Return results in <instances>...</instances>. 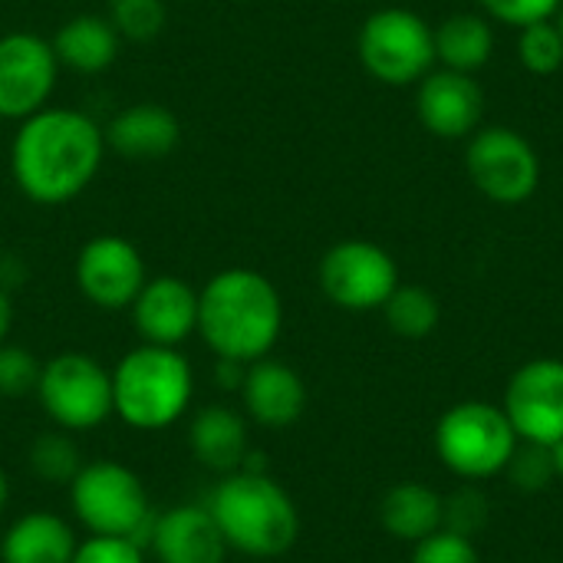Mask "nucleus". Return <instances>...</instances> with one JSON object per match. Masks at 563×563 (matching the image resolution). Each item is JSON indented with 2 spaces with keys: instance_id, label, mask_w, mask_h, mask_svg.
Here are the masks:
<instances>
[{
  "instance_id": "nucleus-37",
  "label": "nucleus",
  "mask_w": 563,
  "mask_h": 563,
  "mask_svg": "<svg viewBox=\"0 0 563 563\" xmlns=\"http://www.w3.org/2000/svg\"><path fill=\"white\" fill-rule=\"evenodd\" d=\"M551 462H554V475L563 482V435L551 445Z\"/></svg>"
},
{
  "instance_id": "nucleus-1",
  "label": "nucleus",
  "mask_w": 563,
  "mask_h": 563,
  "mask_svg": "<svg viewBox=\"0 0 563 563\" xmlns=\"http://www.w3.org/2000/svg\"><path fill=\"white\" fill-rule=\"evenodd\" d=\"M106 158L102 125L69 106H46L16 122L10 142V178L33 205H66L99 175Z\"/></svg>"
},
{
  "instance_id": "nucleus-22",
  "label": "nucleus",
  "mask_w": 563,
  "mask_h": 563,
  "mask_svg": "<svg viewBox=\"0 0 563 563\" xmlns=\"http://www.w3.org/2000/svg\"><path fill=\"white\" fill-rule=\"evenodd\" d=\"M383 528L399 541H422L442 528V498L422 482H399L379 505Z\"/></svg>"
},
{
  "instance_id": "nucleus-16",
  "label": "nucleus",
  "mask_w": 563,
  "mask_h": 563,
  "mask_svg": "<svg viewBox=\"0 0 563 563\" xmlns=\"http://www.w3.org/2000/svg\"><path fill=\"white\" fill-rule=\"evenodd\" d=\"M145 548L158 563H224L231 554L208 505H175L155 515Z\"/></svg>"
},
{
  "instance_id": "nucleus-36",
  "label": "nucleus",
  "mask_w": 563,
  "mask_h": 563,
  "mask_svg": "<svg viewBox=\"0 0 563 563\" xmlns=\"http://www.w3.org/2000/svg\"><path fill=\"white\" fill-rule=\"evenodd\" d=\"M13 330V297L0 287V343H7Z\"/></svg>"
},
{
  "instance_id": "nucleus-2",
  "label": "nucleus",
  "mask_w": 563,
  "mask_h": 563,
  "mask_svg": "<svg viewBox=\"0 0 563 563\" xmlns=\"http://www.w3.org/2000/svg\"><path fill=\"white\" fill-rule=\"evenodd\" d=\"M284 300L254 267H224L198 290V336L218 356L251 366L277 346Z\"/></svg>"
},
{
  "instance_id": "nucleus-5",
  "label": "nucleus",
  "mask_w": 563,
  "mask_h": 563,
  "mask_svg": "<svg viewBox=\"0 0 563 563\" xmlns=\"http://www.w3.org/2000/svg\"><path fill=\"white\" fill-rule=\"evenodd\" d=\"M66 495L69 511L86 534L132 538L139 544L148 541L155 511L142 478L129 465L115 459L82 462L76 478L66 485Z\"/></svg>"
},
{
  "instance_id": "nucleus-33",
  "label": "nucleus",
  "mask_w": 563,
  "mask_h": 563,
  "mask_svg": "<svg viewBox=\"0 0 563 563\" xmlns=\"http://www.w3.org/2000/svg\"><path fill=\"white\" fill-rule=\"evenodd\" d=\"M488 20L508 23V26H528L541 20H554L563 0H478Z\"/></svg>"
},
{
  "instance_id": "nucleus-24",
  "label": "nucleus",
  "mask_w": 563,
  "mask_h": 563,
  "mask_svg": "<svg viewBox=\"0 0 563 563\" xmlns=\"http://www.w3.org/2000/svg\"><path fill=\"white\" fill-rule=\"evenodd\" d=\"M383 313L389 330L402 340H426L442 317L435 294L419 284H399L383 303Z\"/></svg>"
},
{
  "instance_id": "nucleus-30",
  "label": "nucleus",
  "mask_w": 563,
  "mask_h": 563,
  "mask_svg": "<svg viewBox=\"0 0 563 563\" xmlns=\"http://www.w3.org/2000/svg\"><path fill=\"white\" fill-rule=\"evenodd\" d=\"M412 563H482L472 538L455 534L449 528H439L435 534L416 541L412 548Z\"/></svg>"
},
{
  "instance_id": "nucleus-31",
  "label": "nucleus",
  "mask_w": 563,
  "mask_h": 563,
  "mask_svg": "<svg viewBox=\"0 0 563 563\" xmlns=\"http://www.w3.org/2000/svg\"><path fill=\"white\" fill-rule=\"evenodd\" d=\"M73 563H148L145 544L132 538H102V534H86L76 544Z\"/></svg>"
},
{
  "instance_id": "nucleus-25",
  "label": "nucleus",
  "mask_w": 563,
  "mask_h": 563,
  "mask_svg": "<svg viewBox=\"0 0 563 563\" xmlns=\"http://www.w3.org/2000/svg\"><path fill=\"white\" fill-rule=\"evenodd\" d=\"M30 468L40 482L66 488L76 478V472L82 468V452H79L73 432H63V429L40 432L30 445Z\"/></svg>"
},
{
  "instance_id": "nucleus-18",
  "label": "nucleus",
  "mask_w": 563,
  "mask_h": 563,
  "mask_svg": "<svg viewBox=\"0 0 563 563\" xmlns=\"http://www.w3.org/2000/svg\"><path fill=\"white\" fill-rule=\"evenodd\" d=\"M102 132H106V148H112L125 162L168 158L181 142L178 115L158 102H135L119 109Z\"/></svg>"
},
{
  "instance_id": "nucleus-15",
  "label": "nucleus",
  "mask_w": 563,
  "mask_h": 563,
  "mask_svg": "<svg viewBox=\"0 0 563 563\" xmlns=\"http://www.w3.org/2000/svg\"><path fill=\"white\" fill-rule=\"evenodd\" d=\"M129 313L142 343L181 350L198 333V290L175 274L148 277Z\"/></svg>"
},
{
  "instance_id": "nucleus-29",
  "label": "nucleus",
  "mask_w": 563,
  "mask_h": 563,
  "mask_svg": "<svg viewBox=\"0 0 563 563\" xmlns=\"http://www.w3.org/2000/svg\"><path fill=\"white\" fill-rule=\"evenodd\" d=\"M40 360L16 343H0V396L3 399H23L36 393L40 383Z\"/></svg>"
},
{
  "instance_id": "nucleus-39",
  "label": "nucleus",
  "mask_w": 563,
  "mask_h": 563,
  "mask_svg": "<svg viewBox=\"0 0 563 563\" xmlns=\"http://www.w3.org/2000/svg\"><path fill=\"white\" fill-rule=\"evenodd\" d=\"M554 23H558V30H561V36H563V3H561V10L554 13Z\"/></svg>"
},
{
  "instance_id": "nucleus-38",
  "label": "nucleus",
  "mask_w": 563,
  "mask_h": 563,
  "mask_svg": "<svg viewBox=\"0 0 563 563\" xmlns=\"http://www.w3.org/2000/svg\"><path fill=\"white\" fill-rule=\"evenodd\" d=\"M7 501H10V482H7V475L0 468V515L7 511Z\"/></svg>"
},
{
  "instance_id": "nucleus-12",
  "label": "nucleus",
  "mask_w": 563,
  "mask_h": 563,
  "mask_svg": "<svg viewBox=\"0 0 563 563\" xmlns=\"http://www.w3.org/2000/svg\"><path fill=\"white\" fill-rule=\"evenodd\" d=\"M501 409L521 442L551 449L563 435V360L538 356L515 369Z\"/></svg>"
},
{
  "instance_id": "nucleus-10",
  "label": "nucleus",
  "mask_w": 563,
  "mask_h": 563,
  "mask_svg": "<svg viewBox=\"0 0 563 563\" xmlns=\"http://www.w3.org/2000/svg\"><path fill=\"white\" fill-rule=\"evenodd\" d=\"M317 280L333 307L366 313L383 310L389 294L399 287V267L386 247L363 238H346L320 257Z\"/></svg>"
},
{
  "instance_id": "nucleus-27",
  "label": "nucleus",
  "mask_w": 563,
  "mask_h": 563,
  "mask_svg": "<svg viewBox=\"0 0 563 563\" xmlns=\"http://www.w3.org/2000/svg\"><path fill=\"white\" fill-rule=\"evenodd\" d=\"M521 66L534 76H554L563 66V36L554 20L528 23L518 36Z\"/></svg>"
},
{
  "instance_id": "nucleus-9",
  "label": "nucleus",
  "mask_w": 563,
  "mask_h": 563,
  "mask_svg": "<svg viewBox=\"0 0 563 563\" xmlns=\"http://www.w3.org/2000/svg\"><path fill=\"white\" fill-rule=\"evenodd\" d=\"M465 168L472 185L495 205H521L541 185L534 145L508 125H482L468 135Z\"/></svg>"
},
{
  "instance_id": "nucleus-8",
  "label": "nucleus",
  "mask_w": 563,
  "mask_h": 563,
  "mask_svg": "<svg viewBox=\"0 0 563 563\" xmlns=\"http://www.w3.org/2000/svg\"><path fill=\"white\" fill-rule=\"evenodd\" d=\"M356 53L383 86H412L435 69V30L416 10L383 7L363 20Z\"/></svg>"
},
{
  "instance_id": "nucleus-17",
  "label": "nucleus",
  "mask_w": 563,
  "mask_h": 563,
  "mask_svg": "<svg viewBox=\"0 0 563 563\" xmlns=\"http://www.w3.org/2000/svg\"><path fill=\"white\" fill-rule=\"evenodd\" d=\"M238 393L244 402V416L264 429H287L307 409V386L300 373L271 356L244 369V383Z\"/></svg>"
},
{
  "instance_id": "nucleus-11",
  "label": "nucleus",
  "mask_w": 563,
  "mask_h": 563,
  "mask_svg": "<svg viewBox=\"0 0 563 563\" xmlns=\"http://www.w3.org/2000/svg\"><path fill=\"white\" fill-rule=\"evenodd\" d=\"M59 79L53 43L30 30L0 33V119L23 122L46 109Z\"/></svg>"
},
{
  "instance_id": "nucleus-14",
  "label": "nucleus",
  "mask_w": 563,
  "mask_h": 563,
  "mask_svg": "<svg viewBox=\"0 0 563 563\" xmlns=\"http://www.w3.org/2000/svg\"><path fill=\"white\" fill-rule=\"evenodd\" d=\"M416 112L426 132L435 139H468L482 129L485 115V92L472 79V73L459 69H429L419 79L416 92Z\"/></svg>"
},
{
  "instance_id": "nucleus-26",
  "label": "nucleus",
  "mask_w": 563,
  "mask_h": 563,
  "mask_svg": "<svg viewBox=\"0 0 563 563\" xmlns=\"http://www.w3.org/2000/svg\"><path fill=\"white\" fill-rule=\"evenodd\" d=\"M109 23L129 43H148L165 30V0H109Z\"/></svg>"
},
{
  "instance_id": "nucleus-28",
  "label": "nucleus",
  "mask_w": 563,
  "mask_h": 563,
  "mask_svg": "<svg viewBox=\"0 0 563 563\" xmlns=\"http://www.w3.org/2000/svg\"><path fill=\"white\" fill-rule=\"evenodd\" d=\"M505 475L511 478L515 488H521L525 495H538L544 488H551L554 475V462H551V449L544 445H531V442H518Z\"/></svg>"
},
{
  "instance_id": "nucleus-20",
  "label": "nucleus",
  "mask_w": 563,
  "mask_h": 563,
  "mask_svg": "<svg viewBox=\"0 0 563 563\" xmlns=\"http://www.w3.org/2000/svg\"><path fill=\"white\" fill-rule=\"evenodd\" d=\"M76 531L63 515L26 511L7 525L0 538V563H73Z\"/></svg>"
},
{
  "instance_id": "nucleus-4",
  "label": "nucleus",
  "mask_w": 563,
  "mask_h": 563,
  "mask_svg": "<svg viewBox=\"0 0 563 563\" xmlns=\"http://www.w3.org/2000/svg\"><path fill=\"white\" fill-rule=\"evenodd\" d=\"M195 369L175 346L139 343L112 366V416L135 432H162L185 419Z\"/></svg>"
},
{
  "instance_id": "nucleus-19",
  "label": "nucleus",
  "mask_w": 563,
  "mask_h": 563,
  "mask_svg": "<svg viewBox=\"0 0 563 563\" xmlns=\"http://www.w3.org/2000/svg\"><path fill=\"white\" fill-rule=\"evenodd\" d=\"M188 445L201 468L214 475L241 472L251 455L247 419L231 406H205L188 422Z\"/></svg>"
},
{
  "instance_id": "nucleus-3",
  "label": "nucleus",
  "mask_w": 563,
  "mask_h": 563,
  "mask_svg": "<svg viewBox=\"0 0 563 563\" xmlns=\"http://www.w3.org/2000/svg\"><path fill=\"white\" fill-rule=\"evenodd\" d=\"M208 511L224 534L228 548L244 558H280L300 538V515L287 488L267 472L221 475L208 498Z\"/></svg>"
},
{
  "instance_id": "nucleus-6",
  "label": "nucleus",
  "mask_w": 563,
  "mask_h": 563,
  "mask_svg": "<svg viewBox=\"0 0 563 563\" xmlns=\"http://www.w3.org/2000/svg\"><path fill=\"white\" fill-rule=\"evenodd\" d=\"M518 442L521 439L505 409L478 399L445 409L435 426V452L442 465L465 482L505 475Z\"/></svg>"
},
{
  "instance_id": "nucleus-23",
  "label": "nucleus",
  "mask_w": 563,
  "mask_h": 563,
  "mask_svg": "<svg viewBox=\"0 0 563 563\" xmlns=\"http://www.w3.org/2000/svg\"><path fill=\"white\" fill-rule=\"evenodd\" d=\"M495 53L492 20L482 13H452L435 26V59L445 69L478 73Z\"/></svg>"
},
{
  "instance_id": "nucleus-35",
  "label": "nucleus",
  "mask_w": 563,
  "mask_h": 563,
  "mask_svg": "<svg viewBox=\"0 0 563 563\" xmlns=\"http://www.w3.org/2000/svg\"><path fill=\"white\" fill-rule=\"evenodd\" d=\"M244 369H247V366H241V363L218 360V369H214V376H218L221 389H241V383H244Z\"/></svg>"
},
{
  "instance_id": "nucleus-13",
  "label": "nucleus",
  "mask_w": 563,
  "mask_h": 563,
  "mask_svg": "<svg viewBox=\"0 0 563 563\" xmlns=\"http://www.w3.org/2000/svg\"><path fill=\"white\" fill-rule=\"evenodd\" d=\"M79 294L99 310H129L139 297L142 284L148 280L145 261L139 247L122 234H96L89 238L73 267Z\"/></svg>"
},
{
  "instance_id": "nucleus-32",
  "label": "nucleus",
  "mask_w": 563,
  "mask_h": 563,
  "mask_svg": "<svg viewBox=\"0 0 563 563\" xmlns=\"http://www.w3.org/2000/svg\"><path fill=\"white\" fill-rule=\"evenodd\" d=\"M488 521V498L475 488H462L459 495H452L449 501H442V528L472 538L475 531H482Z\"/></svg>"
},
{
  "instance_id": "nucleus-7",
  "label": "nucleus",
  "mask_w": 563,
  "mask_h": 563,
  "mask_svg": "<svg viewBox=\"0 0 563 563\" xmlns=\"http://www.w3.org/2000/svg\"><path fill=\"white\" fill-rule=\"evenodd\" d=\"M36 402L53 429L82 435L112 419V369L79 350H63L40 366Z\"/></svg>"
},
{
  "instance_id": "nucleus-21",
  "label": "nucleus",
  "mask_w": 563,
  "mask_h": 563,
  "mask_svg": "<svg viewBox=\"0 0 563 563\" xmlns=\"http://www.w3.org/2000/svg\"><path fill=\"white\" fill-rule=\"evenodd\" d=\"M53 53L59 59V69L79 73V76H99L106 73L122 49V36L109 23V16L99 13H79L59 23L53 33Z\"/></svg>"
},
{
  "instance_id": "nucleus-34",
  "label": "nucleus",
  "mask_w": 563,
  "mask_h": 563,
  "mask_svg": "<svg viewBox=\"0 0 563 563\" xmlns=\"http://www.w3.org/2000/svg\"><path fill=\"white\" fill-rule=\"evenodd\" d=\"M23 277H26L23 261H20V257H13V254H0V287L10 294Z\"/></svg>"
}]
</instances>
